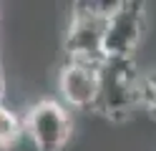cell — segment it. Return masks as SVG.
Here are the masks:
<instances>
[{"instance_id": "cell-1", "label": "cell", "mask_w": 156, "mask_h": 151, "mask_svg": "<svg viewBox=\"0 0 156 151\" xmlns=\"http://www.w3.org/2000/svg\"><path fill=\"white\" fill-rule=\"evenodd\" d=\"M121 3H76L71 10L63 50L68 60L83 63H103V40H106V23L116 13Z\"/></svg>"}, {"instance_id": "cell-2", "label": "cell", "mask_w": 156, "mask_h": 151, "mask_svg": "<svg viewBox=\"0 0 156 151\" xmlns=\"http://www.w3.org/2000/svg\"><path fill=\"white\" fill-rule=\"evenodd\" d=\"M141 78L133 58H106L96 111L113 121H126L136 106H141Z\"/></svg>"}, {"instance_id": "cell-3", "label": "cell", "mask_w": 156, "mask_h": 151, "mask_svg": "<svg viewBox=\"0 0 156 151\" xmlns=\"http://www.w3.org/2000/svg\"><path fill=\"white\" fill-rule=\"evenodd\" d=\"M25 136L35 151H63L73 136V118L66 103L55 98H43L25 111Z\"/></svg>"}, {"instance_id": "cell-4", "label": "cell", "mask_w": 156, "mask_h": 151, "mask_svg": "<svg viewBox=\"0 0 156 151\" xmlns=\"http://www.w3.org/2000/svg\"><path fill=\"white\" fill-rule=\"evenodd\" d=\"M101 66L103 63H83L66 60L58 70V91L66 106L78 111H96L101 96Z\"/></svg>"}, {"instance_id": "cell-5", "label": "cell", "mask_w": 156, "mask_h": 151, "mask_svg": "<svg viewBox=\"0 0 156 151\" xmlns=\"http://www.w3.org/2000/svg\"><path fill=\"white\" fill-rule=\"evenodd\" d=\"M146 28L144 3H121L106 23L103 56L106 58H133Z\"/></svg>"}, {"instance_id": "cell-6", "label": "cell", "mask_w": 156, "mask_h": 151, "mask_svg": "<svg viewBox=\"0 0 156 151\" xmlns=\"http://www.w3.org/2000/svg\"><path fill=\"white\" fill-rule=\"evenodd\" d=\"M23 134H25V124L20 121V116L13 108L0 106V151L13 149Z\"/></svg>"}, {"instance_id": "cell-7", "label": "cell", "mask_w": 156, "mask_h": 151, "mask_svg": "<svg viewBox=\"0 0 156 151\" xmlns=\"http://www.w3.org/2000/svg\"><path fill=\"white\" fill-rule=\"evenodd\" d=\"M141 106L156 118V73L141 78Z\"/></svg>"}, {"instance_id": "cell-8", "label": "cell", "mask_w": 156, "mask_h": 151, "mask_svg": "<svg viewBox=\"0 0 156 151\" xmlns=\"http://www.w3.org/2000/svg\"><path fill=\"white\" fill-rule=\"evenodd\" d=\"M3 98H5V78L0 73V106H3Z\"/></svg>"}]
</instances>
